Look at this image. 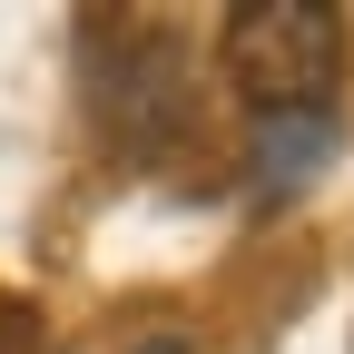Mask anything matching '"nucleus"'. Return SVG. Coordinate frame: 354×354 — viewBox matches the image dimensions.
<instances>
[{
  "mask_svg": "<svg viewBox=\"0 0 354 354\" xmlns=\"http://www.w3.org/2000/svg\"><path fill=\"white\" fill-rule=\"evenodd\" d=\"M148 354H187V344H177V335H158V344H148Z\"/></svg>",
  "mask_w": 354,
  "mask_h": 354,
  "instance_id": "nucleus-3",
  "label": "nucleus"
},
{
  "mask_svg": "<svg viewBox=\"0 0 354 354\" xmlns=\"http://www.w3.org/2000/svg\"><path fill=\"white\" fill-rule=\"evenodd\" d=\"M344 69V20L315 0H246L227 10V79L246 88L256 118L286 109H325V88Z\"/></svg>",
  "mask_w": 354,
  "mask_h": 354,
  "instance_id": "nucleus-1",
  "label": "nucleus"
},
{
  "mask_svg": "<svg viewBox=\"0 0 354 354\" xmlns=\"http://www.w3.org/2000/svg\"><path fill=\"white\" fill-rule=\"evenodd\" d=\"M335 158V109H286V118H246V167L266 197H295L315 187Z\"/></svg>",
  "mask_w": 354,
  "mask_h": 354,
  "instance_id": "nucleus-2",
  "label": "nucleus"
}]
</instances>
